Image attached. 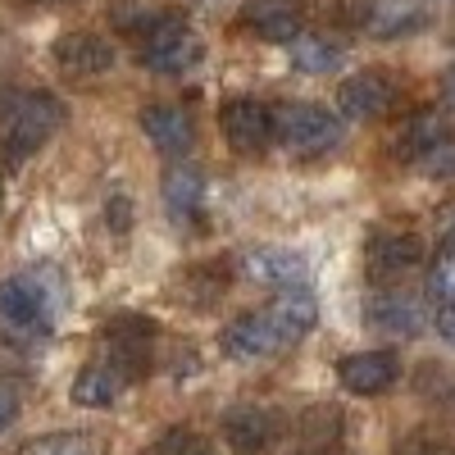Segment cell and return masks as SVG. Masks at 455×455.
I'll use <instances>...</instances> for the list:
<instances>
[{"label": "cell", "mask_w": 455, "mask_h": 455, "mask_svg": "<svg viewBox=\"0 0 455 455\" xmlns=\"http://www.w3.org/2000/svg\"><path fill=\"white\" fill-rule=\"evenodd\" d=\"M319 323V306L306 287L278 291L274 306H264L255 315H242L223 328V351L237 360H259V355H278L291 341H300Z\"/></svg>", "instance_id": "cell-1"}, {"label": "cell", "mask_w": 455, "mask_h": 455, "mask_svg": "<svg viewBox=\"0 0 455 455\" xmlns=\"http://www.w3.org/2000/svg\"><path fill=\"white\" fill-rule=\"evenodd\" d=\"M60 124H64V105L51 92H23L10 100L5 119H0V146H5L10 160H23L36 146H46V137L60 132Z\"/></svg>", "instance_id": "cell-2"}, {"label": "cell", "mask_w": 455, "mask_h": 455, "mask_svg": "<svg viewBox=\"0 0 455 455\" xmlns=\"http://www.w3.org/2000/svg\"><path fill=\"white\" fill-rule=\"evenodd\" d=\"M205 55L201 36L187 28L182 19H150L141 36V64L156 73H187Z\"/></svg>", "instance_id": "cell-3"}, {"label": "cell", "mask_w": 455, "mask_h": 455, "mask_svg": "<svg viewBox=\"0 0 455 455\" xmlns=\"http://www.w3.org/2000/svg\"><path fill=\"white\" fill-rule=\"evenodd\" d=\"M274 137L296 156H319L337 141V119L319 105H278L274 109Z\"/></svg>", "instance_id": "cell-4"}, {"label": "cell", "mask_w": 455, "mask_h": 455, "mask_svg": "<svg viewBox=\"0 0 455 455\" xmlns=\"http://www.w3.org/2000/svg\"><path fill=\"white\" fill-rule=\"evenodd\" d=\"M219 128H223V141L242 150V156H255L274 141V109H264L259 100L242 96V100H228L223 114H219Z\"/></svg>", "instance_id": "cell-5"}, {"label": "cell", "mask_w": 455, "mask_h": 455, "mask_svg": "<svg viewBox=\"0 0 455 455\" xmlns=\"http://www.w3.org/2000/svg\"><path fill=\"white\" fill-rule=\"evenodd\" d=\"M0 323L19 332H42L51 323V300L36 278H5L0 283Z\"/></svg>", "instance_id": "cell-6"}, {"label": "cell", "mask_w": 455, "mask_h": 455, "mask_svg": "<svg viewBox=\"0 0 455 455\" xmlns=\"http://www.w3.org/2000/svg\"><path fill=\"white\" fill-rule=\"evenodd\" d=\"M337 105H341L347 119H360V124L383 119V114L396 105V83L387 78V73L364 68V73H355V78H347L337 87Z\"/></svg>", "instance_id": "cell-7"}, {"label": "cell", "mask_w": 455, "mask_h": 455, "mask_svg": "<svg viewBox=\"0 0 455 455\" xmlns=\"http://www.w3.org/2000/svg\"><path fill=\"white\" fill-rule=\"evenodd\" d=\"M242 278L264 283V287H278V291H291V287L310 283V264H306V255H296V251L259 246V251L242 255Z\"/></svg>", "instance_id": "cell-8"}, {"label": "cell", "mask_w": 455, "mask_h": 455, "mask_svg": "<svg viewBox=\"0 0 455 455\" xmlns=\"http://www.w3.org/2000/svg\"><path fill=\"white\" fill-rule=\"evenodd\" d=\"M337 378H341V387L355 392V396H378V392L396 387L401 364H396L392 351H360V355H347L337 364Z\"/></svg>", "instance_id": "cell-9"}, {"label": "cell", "mask_w": 455, "mask_h": 455, "mask_svg": "<svg viewBox=\"0 0 455 455\" xmlns=\"http://www.w3.org/2000/svg\"><path fill=\"white\" fill-rule=\"evenodd\" d=\"M242 23L264 42H296L306 23V0H246Z\"/></svg>", "instance_id": "cell-10"}, {"label": "cell", "mask_w": 455, "mask_h": 455, "mask_svg": "<svg viewBox=\"0 0 455 455\" xmlns=\"http://www.w3.org/2000/svg\"><path fill=\"white\" fill-rule=\"evenodd\" d=\"M141 132L150 137V146L160 156H187L196 141V124L182 105H146L141 109Z\"/></svg>", "instance_id": "cell-11"}, {"label": "cell", "mask_w": 455, "mask_h": 455, "mask_svg": "<svg viewBox=\"0 0 455 455\" xmlns=\"http://www.w3.org/2000/svg\"><path fill=\"white\" fill-rule=\"evenodd\" d=\"M364 259H369V274L401 278V274H410L414 264L424 259V242L414 233H378V237H369Z\"/></svg>", "instance_id": "cell-12"}, {"label": "cell", "mask_w": 455, "mask_h": 455, "mask_svg": "<svg viewBox=\"0 0 455 455\" xmlns=\"http://www.w3.org/2000/svg\"><path fill=\"white\" fill-rule=\"evenodd\" d=\"M55 64L64 73H73V78H96V73H105L114 64V46L96 32H68L55 42Z\"/></svg>", "instance_id": "cell-13"}, {"label": "cell", "mask_w": 455, "mask_h": 455, "mask_svg": "<svg viewBox=\"0 0 455 455\" xmlns=\"http://www.w3.org/2000/svg\"><path fill=\"white\" fill-rule=\"evenodd\" d=\"M446 141V119H442V109H419V114H410V119L401 124L396 141H392V156L396 160H428L433 150Z\"/></svg>", "instance_id": "cell-14"}, {"label": "cell", "mask_w": 455, "mask_h": 455, "mask_svg": "<svg viewBox=\"0 0 455 455\" xmlns=\"http://www.w3.org/2000/svg\"><path fill=\"white\" fill-rule=\"evenodd\" d=\"M223 437L237 455H259L264 446L274 442V414L259 405H237L223 414Z\"/></svg>", "instance_id": "cell-15"}, {"label": "cell", "mask_w": 455, "mask_h": 455, "mask_svg": "<svg viewBox=\"0 0 455 455\" xmlns=\"http://www.w3.org/2000/svg\"><path fill=\"white\" fill-rule=\"evenodd\" d=\"M124 383H128V373L119 364H87L78 378H73V401L87 405V410H105V405L119 401Z\"/></svg>", "instance_id": "cell-16"}, {"label": "cell", "mask_w": 455, "mask_h": 455, "mask_svg": "<svg viewBox=\"0 0 455 455\" xmlns=\"http://www.w3.org/2000/svg\"><path fill=\"white\" fill-rule=\"evenodd\" d=\"M201 201H205V173L196 164H178L164 173V205L173 219L201 214Z\"/></svg>", "instance_id": "cell-17"}, {"label": "cell", "mask_w": 455, "mask_h": 455, "mask_svg": "<svg viewBox=\"0 0 455 455\" xmlns=\"http://www.w3.org/2000/svg\"><path fill=\"white\" fill-rule=\"evenodd\" d=\"M424 19H428V10L419 5V0H373L364 28L387 42V36H405L414 28H424Z\"/></svg>", "instance_id": "cell-18"}, {"label": "cell", "mask_w": 455, "mask_h": 455, "mask_svg": "<svg viewBox=\"0 0 455 455\" xmlns=\"http://www.w3.org/2000/svg\"><path fill=\"white\" fill-rule=\"evenodd\" d=\"M364 315H369L373 328H387V332H419V328H424L419 306H414L410 296H401V291H378V296H369Z\"/></svg>", "instance_id": "cell-19"}, {"label": "cell", "mask_w": 455, "mask_h": 455, "mask_svg": "<svg viewBox=\"0 0 455 455\" xmlns=\"http://www.w3.org/2000/svg\"><path fill=\"white\" fill-rule=\"evenodd\" d=\"M287 46H291V68H300V73H332L341 64V46L328 42V36H315V32H300Z\"/></svg>", "instance_id": "cell-20"}, {"label": "cell", "mask_w": 455, "mask_h": 455, "mask_svg": "<svg viewBox=\"0 0 455 455\" xmlns=\"http://www.w3.org/2000/svg\"><path fill=\"white\" fill-rule=\"evenodd\" d=\"M19 455H100V446L83 433H46V437H32Z\"/></svg>", "instance_id": "cell-21"}, {"label": "cell", "mask_w": 455, "mask_h": 455, "mask_svg": "<svg viewBox=\"0 0 455 455\" xmlns=\"http://www.w3.org/2000/svg\"><path fill=\"white\" fill-rule=\"evenodd\" d=\"M428 296L442 306H455V251H442L428 269Z\"/></svg>", "instance_id": "cell-22"}, {"label": "cell", "mask_w": 455, "mask_h": 455, "mask_svg": "<svg viewBox=\"0 0 455 455\" xmlns=\"http://www.w3.org/2000/svg\"><path fill=\"white\" fill-rule=\"evenodd\" d=\"M328 10H332V19H341V23H369L373 0H328Z\"/></svg>", "instance_id": "cell-23"}, {"label": "cell", "mask_w": 455, "mask_h": 455, "mask_svg": "<svg viewBox=\"0 0 455 455\" xmlns=\"http://www.w3.org/2000/svg\"><path fill=\"white\" fill-rule=\"evenodd\" d=\"M424 169L437 173V178H455V141H451V137H446V141L433 150V156L424 160Z\"/></svg>", "instance_id": "cell-24"}, {"label": "cell", "mask_w": 455, "mask_h": 455, "mask_svg": "<svg viewBox=\"0 0 455 455\" xmlns=\"http://www.w3.org/2000/svg\"><path fill=\"white\" fill-rule=\"evenodd\" d=\"M401 455H455L451 451V442H442V437H410L405 446H401Z\"/></svg>", "instance_id": "cell-25"}, {"label": "cell", "mask_w": 455, "mask_h": 455, "mask_svg": "<svg viewBox=\"0 0 455 455\" xmlns=\"http://www.w3.org/2000/svg\"><path fill=\"white\" fill-rule=\"evenodd\" d=\"M19 419V387L14 383H0V433Z\"/></svg>", "instance_id": "cell-26"}, {"label": "cell", "mask_w": 455, "mask_h": 455, "mask_svg": "<svg viewBox=\"0 0 455 455\" xmlns=\"http://www.w3.org/2000/svg\"><path fill=\"white\" fill-rule=\"evenodd\" d=\"M109 223H114V228H128V201H124V196L109 201Z\"/></svg>", "instance_id": "cell-27"}, {"label": "cell", "mask_w": 455, "mask_h": 455, "mask_svg": "<svg viewBox=\"0 0 455 455\" xmlns=\"http://www.w3.org/2000/svg\"><path fill=\"white\" fill-rule=\"evenodd\" d=\"M442 96H446V105H455V64L446 68V78H442Z\"/></svg>", "instance_id": "cell-28"}, {"label": "cell", "mask_w": 455, "mask_h": 455, "mask_svg": "<svg viewBox=\"0 0 455 455\" xmlns=\"http://www.w3.org/2000/svg\"><path fill=\"white\" fill-rule=\"evenodd\" d=\"M442 332L455 341V306H446V315H442Z\"/></svg>", "instance_id": "cell-29"}, {"label": "cell", "mask_w": 455, "mask_h": 455, "mask_svg": "<svg viewBox=\"0 0 455 455\" xmlns=\"http://www.w3.org/2000/svg\"><path fill=\"white\" fill-rule=\"evenodd\" d=\"M442 251H455V223L446 228V242H442Z\"/></svg>", "instance_id": "cell-30"}, {"label": "cell", "mask_w": 455, "mask_h": 455, "mask_svg": "<svg viewBox=\"0 0 455 455\" xmlns=\"http://www.w3.org/2000/svg\"><path fill=\"white\" fill-rule=\"evenodd\" d=\"M28 5H64V0H28Z\"/></svg>", "instance_id": "cell-31"}, {"label": "cell", "mask_w": 455, "mask_h": 455, "mask_svg": "<svg viewBox=\"0 0 455 455\" xmlns=\"http://www.w3.org/2000/svg\"><path fill=\"white\" fill-rule=\"evenodd\" d=\"M0 205H5V182H0Z\"/></svg>", "instance_id": "cell-32"}]
</instances>
